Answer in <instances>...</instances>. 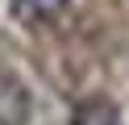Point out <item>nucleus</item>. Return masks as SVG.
<instances>
[{"instance_id": "f257e3e1", "label": "nucleus", "mask_w": 129, "mask_h": 125, "mask_svg": "<svg viewBox=\"0 0 129 125\" xmlns=\"http://www.w3.org/2000/svg\"><path fill=\"white\" fill-rule=\"evenodd\" d=\"M34 117V96L13 71L0 67V125H29Z\"/></svg>"}, {"instance_id": "f03ea898", "label": "nucleus", "mask_w": 129, "mask_h": 125, "mask_svg": "<svg viewBox=\"0 0 129 125\" xmlns=\"http://www.w3.org/2000/svg\"><path fill=\"white\" fill-rule=\"evenodd\" d=\"M67 13V0H9V17L21 29H46Z\"/></svg>"}, {"instance_id": "7ed1b4c3", "label": "nucleus", "mask_w": 129, "mask_h": 125, "mask_svg": "<svg viewBox=\"0 0 129 125\" xmlns=\"http://www.w3.org/2000/svg\"><path fill=\"white\" fill-rule=\"evenodd\" d=\"M117 108L108 104V100H83V104L75 108V117H71V125H117Z\"/></svg>"}, {"instance_id": "20e7f679", "label": "nucleus", "mask_w": 129, "mask_h": 125, "mask_svg": "<svg viewBox=\"0 0 129 125\" xmlns=\"http://www.w3.org/2000/svg\"><path fill=\"white\" fill-rule=\"evenodd\" d=\"M117 125H121V121H117Z\"/></svg>"}]
</instances>
